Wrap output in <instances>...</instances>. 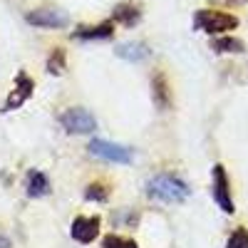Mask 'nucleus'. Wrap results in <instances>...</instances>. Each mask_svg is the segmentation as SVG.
<instances>
[{
	"label": "nucleus",
	"instance_id": "1",
	"mask_svg": "<svg viewBox=\"0 0 248 248\" xmlns=\"http://www.w3.org/2000/svg\"><path fill=\"white\" fill-rule=\"evenodd\" d=\"M149 199H156V201H167V203H181L191 196V189L184 179L174 176V174H156L147 181L144 186Z\"/></svg>",
	"mask_w": 248,
	"mask_h": 248
},
{
	"label": "nucleus",
	"instance_id": "2",
	"mask_svg": "<svg viewBox=\"0 0 248 248\" xmlns=\"http://www.w3.org/2000/svg\"><path fill=\"white\" fill-rule=\"evenodd\" d=\"M236 28H238V17L231 13L211 10V8H201L194 13V30H201L206 35H223Z\"/></svg>",
	"mask_w": 248,
	"mask_h": 248
},
{
	"label": "nucleus",
	"instance_id": "3",
	"mask_svg": "<svg viewBox=\"0 0 248 248\" xmlns=\"http://www.w3.org/2000/svg\"><path fill=\"white\" fill-rule=\"evenodd\" d=\"M87 152L102 161H109V164H132L134 161L132 147H124V144L107 141V139H92L87 144Z\"/></svg>",
	"mask_w": 248,
	"mask_h": 248
},
{
	"label": "nucleus",
	"instance_id": "4",
	"mask_svg": "<svg viewBox=\"0 0 248 248\" xmlns=\"http://www.w3.org/2000/svg\"><path fill=\"white\" fill-rule=\"evenodd\" d=\"M60 124L67 134H92L97 129V117L85 107H67L60 114Z\"/></svg>",
	"mask_w": 248,
	"mask_h": 248
},
{
	"label": "nucleus",
	"instance_id": "5",
	"mask_svg": "<svg viewBox=\"0 0 248 248\" xmlns=\"http://www.w3.org/2000/svg\"><path fill=\"white\" fill-rule=\"evenodd\" d=\"M211 194H214V201L216 206L226 214V216H231L236 214V203H233V196H231V184H229V174H226V167L223 164H214V169H211Z\"/></svg>",
	"mask_w": 248,
	"mask_h": 248
},
{
	"label": "nucleus",
	"instance_id": "6",
	"mask_svg": "<svg viewBox=\"0 0 248 248\" xmlns=\"http://www.w3.org/2000/svg\"><path fill=\"white\" fill-rule=\"evenodd\" d=\"M25 20L35 28H47V30H62L70 25V15L60 8H37L25 15Z\"/></svg>",
	"mask_w": 248,
	"mask_h": 248
},
{
	"label": "nucleus",
	"instance_id": "7",
	"mask_svg": "<svg viewBox=\"0 0 248 248\" xmlns=\"http://www.w3.org/2000/svg\"><path fill=\"white\" fill-rule=\"evenodd\" d=\"M32 94H35V82L30 79V75L28 72H17L15 85H13V90H10V94H8V99H5V105H3V109H0V112L8 114V112L20 109Z\"/></svg>",
	"mask_w": 248,
	"mask_h": 248
},
{
	"label": "nucleus",
	"instance_id": "8",
	"mask_svg": "<svg viewBox=\"0 0 248 248\" xmlns=\"http://www.w3.org/2000/svg\"><path fill=\"white\" fill-rule=\"evenodd\" d=\"M99 226H102V218L99 216H75L72 226H70V236L77 241V243H92L97 236H99Z\"/></svg>",
	"mask_w": 248,
	"mask_h": 248
},
{
	"label": "nucleus",
	"instance_id": "9",
	"mask_svg": "<svg viewBox=\"0 0 248 248\" xmlns=\"http://www.w3.org/2000/svg\"><path fill=\"white\" fill-rule=\"evenodd\" d=\"M152 99H154V107L159 112H169L171 105H174L171 87H169L167 75H164V72H154L152 75Z\"/></svg>",
	"mask_w": 248,
	"mask_h": 248
},
{
	"label": "nucleus",
	"instance_id": "10",
	"mask_svg": "<svg viewBox=\"0 0 248 248\" xmlns=\"http://www.w3.org/2000/svg\"><path fill=\"white\" fill-rule=\"evenodd\" d=\"M114 55H117L119 60H124V62H144V60L152 55V50H149L147 43L129 40V43H119V45L114 47Z\"/></svg>",
	"mask_w": 248,
	"mask_h": 248
},
{
	"label": "nucleus",
	"instance_id": "11",
	"mask_svg": "<svg viewBox=\"0 0 248 248\" xmlns=\"http://www.w3.org/2000/svg\"><path fill=\"white\" fill-rule=\"evenodd\" d=\"M114 35V20H105L99 25H79L72 32V40H107Z\"/></svg>",
	"mask_w": 248,
	"mask_h": 248
},
{
	"label": "nucleus",
	"instance_id": "12",
	"mask_svg": "<svg viewBox=\"0 0 248 248\" xmlns=\"http://www.w3.org/2000/svg\"><path fill=\"white\" fill-rule=\"evenodd\" d=\"M50 179L40 171V169H30L28 176H25V191L30 199H45L50 194Z\"/></svg>",
	"mask_w": 248,
	"mask_h": 248
},
{
	"label": "nucleus",
	"instance_id": "13",
	"mask_svg": "<svg viewBox=\"0 0 248 248\" xmlns=\"http://www.w3.org/2000/svg\"><path fill=\"white\" fill-rule=\"evenodd\" d=\"M112 20H114V23H122L124 28H134L141 20V10L134 3H119L112 10Z\"/></svg>",
	"mask_w": 248,
	"mask_h": 248
},
{
	"label": "nucleus",
	"instance_id": "14",
	"mask_svg": "<svg viewBox=\"0 0 248 248\" xmlns=\"http://www.w3.org/2000/svg\"><path fill=\"white\" fill-rule=\"evenodd\" d=\"M211 50L218 52V55H241L246 50V43L233 37V35H221V37L211 40Z\"/></svg>",
	"mask_w": 248,
	"mask_h": 248
},
{
	"label": "nucleus",
	"instance_id": "15",
	"mask_svg": "<svg viewBox=\"0 0 248 248\" xmlns=\"http://www.w3.org/2000/svg\"><path fill=\"white\" fill-rule=\"evenodd\" d=\"M45 70H47V75H55V77L65 75V70H67V55H65V50H62V47H55V50L47 55Z\"/></svg>",
	"mask_w": 248,
	"mask_h": 248
},
{
	"label": "nucleus",
	"instance_id": "16",
	"mask_svg": "<svg viewBox=\"0 0 248 248\" xmlns=\"http://www.w3.org/2000/svg\"><path fill=\"white\" fill-rule=\"evenodd\" d=\"M85 199L94 201V203H105L109 199V189L105 184H99V181H92V184H87V189H85Z\"/></svg>",
	"mask_w": 248,
	"mask_h": 248
},
{
	"label": "nucleus",
	"instance_id": "17",
	"mask_svg": "<svg viewBox=\"0 0 248 248\" xmlns=\"http://www.w3.org/2000/svg\"><path fill=\"white\" fill-rule=\"evenodd\" d=\"M102 248H139V246H137V241H132V238L109 233V236L102 238Z\"/></svg>",
	"mask_w": 248,
	"mask_h": 248
},
{
	"label": "nucleus",
	"instance_id": "18",
	"mask_svg": "<svg viewBox=\"0 0 248 248\" xmlns=\"http://www.w3.org/2000/svg\"><path fill=\"white\" fill-rule=\"evenodd\" d=\"M226 248H248V229L246 226H238L233 229V233L226 241Z\"/></svg>",
	"mask_w": 248,
	"mask_h": 248
},
{
	"label": "nucleus",
	"instance_id": "19",
	"mask_svg": "<svg viewBox=\"0 0 248 248\" xmlns=\"http://www.w3.org/2000/svg\"><path fill=\"white\" fill-rule=\"evenodd\" d=\"M211 3H223V5H241L246 0H211Z\"/></svg>",
	"mask_w": 248,
	"mask_h": 248
},
{
	"label": "nucleus",
	"instance_id": "20",
	"mask_svg": "<svg viewBox=\"0 0 248 248\" xmlns=\"http://www.w3.org/2000/svg\"><path fill=\"white\" fill-rule=\"evenodd\" d=\"M0 248H13L10 238H8V236H3V233H0Z\"/></svg>",
	"mask_w": 248,
	"mask_h": 248
}]
</instances>
